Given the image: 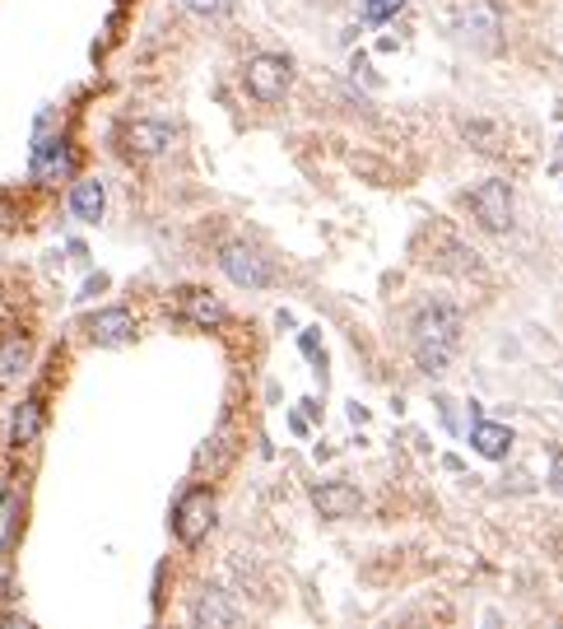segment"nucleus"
I'll list each match as a JSON object with an SVG mask.
<instances>
[{
	"mask_svg": "<svg viewBox=\"0 0 563 629\" xmlns=\"http://www.w3.org/2000/svg\"><path fill=\"white\" fill-rule=\"evenodd\" d=\"M70 168H75L70 140L38 135V145H33V178H38V182H61V178H70Z\"/></svg>",
	"mask_w": 563,
	"mask_h": 629,
	"instance_id": "0eeeda50",
	"label": "nucleus"
},
{
	"mask_svg": "<svg viewBox=\"0 0 563 629\" xmlns=\"http://www.w3.org/2000/svg\"><path fill=\"white\" fill-rule=\"evenodd\" d=\"M219 266H224V275L233 280L238 289H266V285H271L266 257H256L248 242H228V248L219 252Z\"/></svg>",
	"mask_w": 563,
	"mask_h": 629,
	"instance_id": "39448f33",
	"label": "nucleus"
},
{
	"mask_svg": "<svg viewBox=\"0 0 563 629\" xmlns=\"http://www.w3.org/2000/svg\"><path fill=\"white\" fill-rule=\"evenodd\" d=\"M312 509L322 518H355L363 509V495L349 480H326L312 489Z\"/></svg>",
	"mask_w": 563,
	"mask_h": 629,
	"instance_id": "1a4fd4ad",
	"label": "nucleus"
},
{
	"mask_svg": "<svg viewBox=\"0 0 563 629\" xmlns=\"http://www.w3.org/2000/svg\"><path fill=\"white\" fill-rule=\"evenodd\" d=\"M289 80H294V66H289V57H275V51H261V57H252L248 70H242V84H248V94L261 98V103L285 98Z\"/></svg>",
	"mask_w": 563,
	"mask_h": 629,
	"instance_id": "7ed1b4c3",
	"label": "nucleus"
},
{
	"mask_svg": "<svg viewBox=\"0 0 563 629\" xmlns=\"http://www.w3.org/2000/svg\"><path fill=\"white\" fill-rule=\"evenodd\" d=\"M121 145H127L131 159H158L164 150L178 145V131H172L168 121H131V127L121 131Z\"/></svg>",
	"mask_w": 563,
	"mask_h": 629,
	"instance_id": "423d86ee",
	"label": "nucleus"
},
{
	"mask_svg": "<svg viewBox=\"0 0 563 629\" xmlns=\"http://www.w3.org/2000/svg\"><path fill=\"white\" fill-rule=\"evenodd\" d=\"M135 336V318L127 308H108V312H98V318L89 322V341L94 345H127Z\"/></svg>",
	"mask_w": 563,
	"mask_h": 629,
	"instance_id": "9d476101",
	"label": "nucleus"
},
{
	"mask_svg": "<svg viewBox=\"0 0 563 629\" xmlns=\"http://www.w3.org/2000/svg\"><path fill=\"white\" fill-rule=\"evenodd\" d=\"M191 620H196L201 629H228V625H238L242 620V610L224 597V592H201V602L191 606Z\"/></svg>",
	"mask_w": 563,
	"mask_h": 629,
	"instance_id": "9b49d317",
	"label": "nucleus"
},
{
	"mask_svg": "<svg viewBox=\"0 0 563 629\" xmlns=\"http://www.w3.org/2000/svg\"><path fill=\"white\" fill-rule=\"evenodd\" d=\"M209 522H215V495H209L205 485L187 489V495L178 499V513H172V532H178L182 546H201Z\"/></svg>",
	"mask_w": 563,
	"mask_h": 629,
	"instance_id": "20e7f679",
	"label": "nucleus"
},
{
	"mask_svg": "<svg viewBox=\"0 0 563 629\" xmlns=\"http://www.w3.org/2000/svg\"><path fill=\"white\" fill-rule=\"evenodd\" d=\"M470 215L480 219V229L489 234H507L513 229V182L489 178L470 191Z\"/></svg>",
	"mask_w": 563,
	"mask_h": 629,
	"instance_id": "f03ea898",
	"label": "nucleus"
},
{
	"mask_svg": "<svg viewBox=\"0 0 563 629\" xmlns=\"http://www.w3.org/2000/svg\"><path fill=\"white\" fill-rule=\"evenodd\" d=\"M28 355H33L28 336H5V341H0V388H10V382L28 369Z\"/></svg>",
	"mask_w": 563,
	"mask_h": 629,
	"instance_id": "4468645a",
	"label": "nucleus"
},
{
	"mask_svg": "<svg viewBox=\"0 0 563 629\" xmlns=\"http://www.w3.org/2000/svg\"><path fill=\"white\" fill-rule=\"evenodd\" d=\"M410 341H415V359L424 373H443L447 359L462 345V312L452 304H424L410 322Z\"/></svg>",
	"mask_w": 563,
	"mask_h": 629,
	"instance_id": "f257e3e1",
	"label": "nucleus"
},
{
	"mask_svg": "<svg viewBox=\"0 0 563 629\" xmlns=\"http://www.w3.org/2000/svg\"><path fill=\"white\" fill-rule=\"evenodd\" d=\"M0 588H5V565H0Z\"/></svg>",
	"mask_w": 563,
	"mask_h": 629,
	"instance_id": "4be33fe9",
	"label": "nucleus"
},
{
	"mask_svg": "<svg viewBox=\"0 0 563 629\" xmlns=\"http://www.w3.org/2000/svg\"><path fill=\"white\" fill-rule=\"evenodd\" d=\"M400 5H406V0H368V5H363V20H368V24H382V20H392Z\"/></svg>",
	"mask_w": 563,
	"mask_h": 629,
	"instance_id": "a211bd4d",
	"label": "nucleus"
},
{
	"mask_svg": "<svg viewBox=\"0 0 563 629\" xmlns=\"http://www.w3.org/2000/svg\"><path fill=\"white\" fill-rule=\"evenodd\" d=\"M466 140H480V150H489V154L503 150V145H499V131L484 127V121H470V127H466Z\"/></svg>",
	"mask_w": 563,
	"mask_h": 629,
	"instance_id": "6ab92c4d",
	"label": "nucleus"
},
{
	"mask_svg": "<svg viewBox=\"0 0 563 629\" xmlns=\"http://www.w3.org/2000/svg\"><path fill=\"white\" fill-rule=\"evenodd\" d=\"M182 5H187L191 14H201V20H215V14H224L228 0H182Z\"/></svg>",
	"mask_w": 563,
	"mask_h": 629,
	"instance_id": "aec40b11",
	"label": "nucleus"
},
{
	"mask_svg": "<svg viewBox=\"0 0 563 629\" xmlns=\"http://www.w3.org/2000/svg\"><path fill=\"white\" fill-rule=\"evenodd\" d=\"M20 513H24V503L14 489H0V555H5L14 546V536H20Z\"/></svg>",
	"mask_w": 563,
	"mask_h": 629,
	"instance_id": "f3484780",
	"label": "nucleus"
},
{
	"mask_svg": "<svg viewBox=\"0 0 563 629\" xmlns=\"http://www.w3.org/2000/svg\"><path fill=\"white\" fill-rule=\"evenodd\" d=\"M182 312H187V318L196 322V327H219V322H224V308L209 299V294H201V289H187V294H182Z\"/></svg>",
	"mask_w": 563,
	"mask_h": 629,
	"instance_id": "dca6fc26",
	"label": "nucleus"
},
{
	"mask_svg": "<svg viewBox=\"0 0 563 629\" xmlns=\"http://www.w3.org/2000/svg\"><path fill=\"white\" fill-rule=\"evenodd\" d=\"M550 489H554L559 499H563V448H559L554 458H550Z\"/></svg>",
	"mask_w": 563,
	"mask_h": 629,
	"instance_id": "412c9836",
	"label": "nucleus"
},
{
	"mask_svg": "<svg viewBox=\"0 0 563 629\" xmlns=\"http://www.w3.org/2000/svg\"><path fill=\"white\" fill-rule=\"evenodd\" d=\"M470 443L480 458L489 462H503L507 452H513V429H503V425H489V419H480V425L470 429Z\"/></svg>",
	"mask_w": 563,
	"mask_h": 629,
	"instance_id": "f8f14e48",
	"label": "nucleus"
},
{
	"mask_svg": "<svg viewBox=\"0 0 563 629\" xmlns=\"http://www.w3.org/2000/svg\"><path fill=\"white\" fill-rule=\"evenodd\" d=\"M499 28H503V20H499L494 0H462V33L470 43H480L489 51L499 43Z\"/></svg>",
	"mask_w": 563,
	"mask_h": 629,
	"instance_id": "6e6552de",
	"label": "nucleus"
},
{
	"mask_svg": "<svg viewBox=\"0 0 563 629\" xmlns=\"http://www.w3.org/2000/svg\"><path fill=\"white\" fill-rule=\"evenodd\" d=\"M103 205H108V191H103V182H75V191H70V210H75V219L84 224H98L103 219Z\"/></svg>",
	"mask_w": 563,
	"mask_h": 629,
	"instance_id": "ddd939ff",
	"label": "nucleus"
},
{
	"mask_svg": "<svg viewBox=\"0 0 563 629\" xmlns=\"http://www.w3.org/2000/svg\"><path fill=\"white\" fill-rule=\"evenodd\" d=\"M43 434V401L38 396H28L20 411H14V425H10V443L14 448H28L33 439Z\"/></svg>",
	"mask_w": 563,
	"mask_h": 629,
	"instance_id": "2eb2a0df",
	"label": "nucleus"
}]
</instances>
